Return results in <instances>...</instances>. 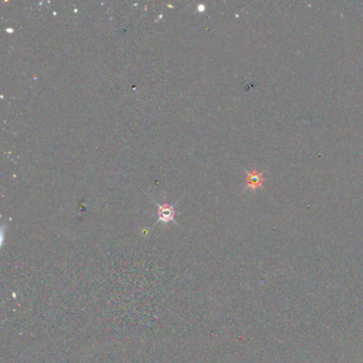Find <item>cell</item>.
Instances as JSON below:
<instances>
[{"label": "cell", "mask_w": 363, "mask_h": 363, "mask_svg": "<svg viewBox=\"0 0 363 363\" xmlns=\"http://www.w3.org/2000/svg\"><path fill=\"white\" fill-rule=\"evenodd\" d=\"M175 215L176 210L175 207L169 204L158 205V222L157 223H163L167 224L169 222H175Z\"/></svg>", "instance_id": "cell-1"}, {"label": "cell", "mask_w": 363, "mask_h": 363, "mask_svg": "<svg viewBox=\"0 0 363 363\" xmlns=\"http://www.w3.org/2000/svg\"><path fill=\"white\" fill-rule=\"evenodd\" d=\"M264 182V177L263 174L257 171V170H252V171H246V186L252 190H256L262 186Z\"/></svg>", "instance_id": "cell-2"}]
</instances>
